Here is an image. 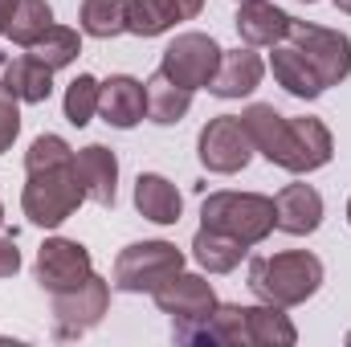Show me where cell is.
Instances as JSON below:
<instances>
[{"mask_svg":"<svg viewBox=\"0 0 351 347\" xmlns=\"http://www.w3.org/2000/svg\"><path fill=\"white\" fill-rule=\"evenodd\" d=\"M241 123H245L254 152H262L269 164H278L294 176L315 172V168L331 164V156H335V139H331L323 119H311V115L286 119L269 102H254V106H245Z\"/></svg>","mask_w":351,"mask_h":347,"instance_id":"obj_1","label":"cell"},{"mask_svg":"<svg viewBox=\"0 0 351 347\" xmlns=\"http://www.w3.org/2000/svg\"><path fill=\"white\" fill-rule=\"evenodd\" d=\"M323 286V261L306 250L265 254L250 261V290L269 307H302Z\"/></svg>","mask_w":351,"mask_h":347,"instance_id":"obj_2","label":"cell"},{"mask_svg":"<svg viewBox=\"0 0 351 347\" xmlns=\"http://www.w3.org/2000/svg\"><path fill=\"white\" fill-rule=\"evenodd\" d=\"M86 200V188L78 180V164L66 160V164H45V168H33L25 180V192H21V208L25 217L37 225V229H58L66 225Z\"/></svg>","mask_w":351,"mask_h":347,"instance_id":"obj_3","label":"cell"},{"mask_svg":"<svg viewBox=\"0 0 351 347\" xmlns=\"http://www.w3.org/2000/svg\"><path fill=\"white\" fill-rule=\"evenodd\" d=\"M200 225L229 233L245 250L262 246L274 233V200L262 192H208L200 204Z\"/></svg>","mask_w":351,"mask_h":347,"instance_id":"obj_4","label":"cell"},{"mask_svg":"<svg viewBox=\"0 0 351 347\" xmlns=\"http://www.w3.org/2000/svg\"><path fill=\"white\" fill-rule=\"evenodd\" d=\"M180 270H184V254L172 241H135L114 258V290H123V294H156Z\"/></svg>","mask_w":351,"mask_h":347,"instance_id":"obj_5","label":"cell"},{"mask_svg":"<svg viewBox=\"0 0 351 347\" xmlns=\"http://www.w3.org/2000/svg\"><path fill=\"white\" fill-rule=\"evenodd\" d=\"M286 45H294L302 53V62L319 74L323 90L339 86L351 74V37L327 25H311V21H290Z\"/></svg>","mask_w":351,"mask_h":347,"instance_id":"obj_6","label":"cell"},{"mask_svg":"<svg viewBox=\"0 0 351 347\" xmlns=\"http://www.w3.org/2000/svg\"><path fill=\"white\" fill-rule=\"evenodd\" d=\"M110 307V282L90 274L86 282L70 286V290H58L53 294V335L58 339H78L86 335L90 327L102 323Z\"/></svg>","mask_w":351,"mask_h":347,"instance_id":"obj_7","label":"cell"},{"mask_svg":"<svg viewBox=\"0 0 351 347\" xmlns=\"http://www.w3.org/2000/svg\"><path fill=\"white\" fill-rule=\"evenodd\" d=\"M196 156L208 172L217 176H233L241 172L250 160H254V143L245 135V123L241 115H217L204 123L200 139H196Z\"/></svg>","mask_w":351,"mask_h":347,"instance_id":"obj_8","label":"cell"},{"mask_svg":"<svg viewBox=\"0 0 351 347\" xmlns=\"http://www.w3.org/2000/svg\"><path fill=\"white\" fill-rule=\"evenodd\" d=\"M221 53L225 49L208 33H180L172 45L164 49L160 74H168L176 86H184V90H200L213 82V74L221 66Z\"/></svg>","mask_w":351,"mask_h":347,"instance_id":"obj_9","label":"cell"},{"mask_svg":"<svg viewBox=\"0 0 351 347\" xmlns=\"http://www.w3.org/2000/svg\"><path fill=\"white\" fill-rule=\"evenodd\" d=\"M156 307L172 319V331H188V327H196L200 319H208V311L217 307V294H213V286L200 278V274H172L156 294Z\"/></svg>","mask_w":351,"mask_h":347,"instance_id":"obj_10","label":"cell"},{"mask_svg":"<svg viewBox=\"0 0 351 347\" xmlns=\"http://www.w3.org/2000/svg\"><path fill=\"white\" fill-rule=\"evenodd\" d=\"M33 274H37L41 290H49V294L70 290V286L86 282L90 274H94V265H90V250L82 246V241H70V237H49V241L37 250Z\"/></svg>","mask_w":351,"mask_h":347,"instance_id":"obj_11","label":"cell"},{"mask_svg":"<svg viewBox=\"0 0 351 347\" xmlns=\"http://www.w3.org/2000/svg\"><path fill=\"white\" fill-rule=\"evenodd\" d=\"M98 115L106 127H119V131H131L143 123L147 115V86L131 74H114L106 78L98 90Z\"/></svg>","mask_w":351,"mask_h":347,"instance_id":"obj_12","label":"cell"},{"mask_svg":"<svg viewBox=\"0 0 351 347\" xmlns=\"http://www.w3.org/2000/svg\"><path fill=\"white\" fill-rule=\"evenodd\" d=\"M323 225V196L311 184H286L274 196V229L290 237H306Z\"/></svg>","mask_w":351,"mask_h":347,"instance_id":"obj_13","label":"cell"},{"mask_svg":"<svg viewBox=\"0 0 351 347\" xmlns=\"http://www.w3.org/2000/svg\"><path fill=\"white\" fill-rule=\"evenodd\" d=\"M204 0H127V33L135 37H160L180 21L200 16Z\"/></svg>","mask_w":351,"mask_h":347,"instance_id":"obj_14","label":"cell"},{"mask_svg":"<svg viewBox=\"0 0 351 347\" xmlns=\"http://www.w3.org/2000/svg\"><path fill=\"white\" fill-rule=\"evenodd\" d=\"M262 74L265 62L254 53V45L250 49H229V53H221V66H217L208 90L217 98H245V94H254L262 86Z\"/></svg>","mask_w":351,"mask_h":347,"instance_id":"obj_15","label":"cell"},{"mask_svg":"<svg viewBox=\"0 0 351 347\" xmlns=\"http://www.w3.org/2000/svg\"><path fill=\"white\" fill-rule=\"evenodd\" d=\"M74 164H78V180L86 188V200L110 208L114 196H119V160H114V152L102 147V143H90L74 156Z\"/></svg>","mask_w":351,"mask_h":347,"instance_id":"obj_16","label":"cell"},{"mask_svg":"<svg viewBox=\"0 0 351 347\" xmlns=\"http://www.w3.org/2000/svg\"><path fill=\"white\" fill-rule=\"evenodd\" d=\"M290 21H294V16H286L278 4L250 0V4H241V12H237V33H241V41L254 45V49H265V45L274 49V45L286 41Z\"/></svg>","mask_w":351,"mask_h":347,"instance_id":"obj_17","label":"cell"},{"mask_svg":"<svg viewBox=\"0 0 351 347\" xmlns=\"http://www.w3.org/2000/svg\"><path fill=\"white\" fill-rule=\"evenodd\" d=\"M135 208L147 221H156V225H176L184 200H180L172 180H164L156 172H139V180H135Z\"/></svg>","mask_w":351,"mask_h":347,"instance_id":"obj_18","label":"cell"},{"mask_svg":"<svg viewBox=\"0 0 351 347\" xmlns=\"http://www.w3.org/2000/svg\"><path fill=\"white\" fill-rule=\"evenodd\" d=\"M269 70H274V82L286 90V94H294V98H319L323 94V82H319V74L302 62V53L294 49V45H274V58H269Z\"/></svg>","mask_w":351,"mask_h":347,"instance_id":"obj_19","label":"cell"},{"mask_svg":"<svg viewBox=\"0 0 351 347\" xmlns=\"http://www.w3.org/2000/svg\"><path fill=\"white\" fill-rule=\"evenodd\" d=\"M298 344L294 323L282 315V307H245V347H290Z\"/></svg>","mask_w":351,"mask_h":347,"instance_id":"obj_20","label":"cell"},{"mask_svg":"<svg viewBox=\"0 0 351 347\" xmlns=\"http://www.w3.org/2000/svg\"><path fill=\"white\" fill-rule=\"evenodd\" d=\"M4 82H8V90H12L21 102H33V106H37V102H45V98L53 94V70H49L41 58L21 53V58L8 62Z\"/></svg>","mask_w":351,"mask_h":347,"instance_id":"obj_21","label":"cell"},{"mask_svg":"<svg viewBox=\"0 0 351 347\" xmlns=\"http://www.w3.org/2000/svg\"><path fill=\"white\" fill-rule=\"evenodd\" d=\"M143 86H147V119H152V123L172 127V123H180V119L188 115V106H192V90L176 86L168 74L156 70Z\"/></svg>","mask_w":351,"mask_h":347,"instance_id":"obj_22","label":"cell"},{"mask_svg":"<svg viewBox=\"0 0 351 347\" xmlns=\"http://www.w3.org/2000/svg\"><path fill=\"white\" fill-rule=\"evenodd\" d=\"M192 258L200 261L208 274H229V270H237L241 258H245V246L241 241H233L229 233H217V229H196V237H192Z\"/></svg>","mask_w":351,"mask_h":347,"instance_id":"obj_23","label":"cell"},{"mask_svg":"<svg viewBox=\"0 0 351 347\" xmlns=\"http://www.w3.org/2000/svg\"><path fill=\"white\" fill-rule=\"evenodd\" d=\"M49 25H53L49 0H21L16 12H12V21H8V37H12L21 49H33V45L49 33Z\"/></svg>","mask_w":351,"mask_h":347,"instance_id":"obj_24","label":"cell"},{"mask_svg":"<svg viewBox=\"0 0 351 347\" xmlns=\"http://www.w3.org/2000/svg\"><path fill=\"white\" fill-rule=\"evenodd\" d=\"M82 33L106 41V37H119L127 33V0H82Z\"/></svg>","mask_w":351,"mask_h":347,"instance_id":"obj_25","label":"cell"},{"mask_svg":"<svg viewBox=\"0 0 351 347\" xmlns=\"http://www.w3.org/2000/svg\"><path fill=\"white\" fill-rule=\"evenodd\" d=\"M33 58H41L49 70H62V66H70L78 53H82V37H78V29H66V25H49V33L29 49Z\"/></svg>","mask_w":351,"mask_h":347,"instance_id":"obj_26","label":"cell"},{"mask_svg":"<svg viewBox=\"0 0 351 347\" xmlns=\"http://www.w3.org/2000/svg\"><path fill=\"white\" fill-rule=\"evenodd\" d=\"M98 90H102V82H98L94 74H78V78L66 86V119H70L74 127H86L90 119L98 115Z\"/></svg>","mask_w":351,"mask_h":347,"instance_id":"obj_27","label":"cell"},{"mask_svg":"<svg viewBox=\"0 0 351 347\" xmlns=\"http://www.w3.org/2000/svg\"><path fill=\"white\" fill-rule=\"evenodd\" d=\"M4 70H8V58L0 53V156H4V152L16 143V135H21V98L8 90Z\"/></svg>","mask_w":351,"mask_h":347,"instance_id":"obj_28","label":"cell"},{"mask_svg":"<svg viewBox=\"0 0 351 347\" xmlns=\"http://www.w3.org/2000/svg\"><path fill=\"white\" fill-rule=\"evenodd\" d=\"M21 270V250L12 233H0V278H12Z\"/></svg>","mask_w":351,"mask_h":347,"instance_id":"obj_29","label":"cell"},{"mask_svg":"<svg viewBox=\"0 0 351 347\" xmlns=\"http://www.w3.org/2000/svg\"><path fill=\"white\" fill-rule=\"evenodd\" d=\"M16 4H21V0H0V33H8V21H12Z\"/></svg>","mask_w":351,"mask_h":347,"instance_id":"obj_30","label":"cell"},{"mask_svg":"<svg viewBox=\"0 0 351 347\" xmlns=\"http://www.w3.org/2000/svg\"><path fill=\"white\" fill-rule=\"evenodd\" d=\"M335 8H339V12H348V16H351V0H335Z\"/></svg>","mask_w":351,"mask_h":347,"instance_id":"obj_31","label":"cell"},{"mask_svg":"<svg viewBox=\"0 0 351 347\" xmlns=\"http://www.w3.org/2000/svg\"><path fill=\"white\" fill-rule=\"evenodd\" d=\"M0 233H4V204H0Z\"/></svg>","mask_w":351,"mask_h":347,"instance_id":"obj_32","label":"cell"},{"mask_svg":"<svg viewBox=\"0 0 351 347\" xmlns=\"http://www.w3.org/2000/svg\"><path fill=\"white\" fill-rule=\"evenodd\" d=\"M348 221H351V200H348Z\"/></svg>","mask_w":351,"mask_h":347,"instance_id":"obj_33","label":"cell"},{"mask_svg":"<svg viewBox=\"0 0 351 347\" xmlns=\"http://www.w3.org/2000/svg\"><path fill=\"white\" fill-rule=\"evenodd\" d=\"M348 347H351V331H348Z\"/></svg>","mask_w":351,"mask_h":347,"instance_id":"obj_34","label":"cell"},{"mask_svg":"<svg viewBox=\"0 0 351 347\" xmlns=\"http://www.w3.org/2000/svg\"><path fill=\"white\" fill-rule=\"evenodd\" d=\"M237 4H250V0H237Z\"/></svg>","mask_w":351,"mask_h":347,"instance_id":"obj_35","label":"cell"},{"mask_svg":"<svg viewBox=\"0 0 351 347\" xmlns=\"http://www.w3.org/2000/svg\"><path fill=\"white\" fill-rule=\"evenodd\" d=\"M302 4H315V0H302Z\"/></svg>","mask_w":351,"mask_h":347,"instance_id":"obj_36","label":"cell"}]
</instances>
